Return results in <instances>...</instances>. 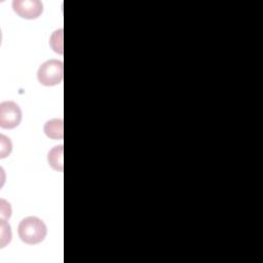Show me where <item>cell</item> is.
<instances>
[{
    "mask_svg": "<svg viewBox=\"0 0 263 263\" xmlns=\"http://www.w3.org/2000/svg\"><path fill=\"white\" fill-rule=\"evenodd\" d=\"M63 62L60 60H48L38 69V81L45 86L57 85L63 80Z\"/></svg>",
    "mask_w": 263,
    "mask_h": 263,
    "instance_id": "obj_2",
    "label": "cell"
},
{
    "mask_svg": "<svg viewBox=\"0 0 263 263\" xmlns=\"http://www.w3.org/2000/svg\"><path fill=\"white\" fill-rule=\"evenodd\" d=\"M49 165L59 172L63 171V145H59L53 147L47 157Z\"/></svg>",
    "mask_w": 263,
    "mask_h": 263,
    "instance_id": "obj_6",
    "label": "cell"
},
{
    "mask_svg": "<svg viewBox=\"0 0 263 263\" xmlns=\"http://www.w3.org/2000/svg\"><path fill=\"white\" fill-rule=\"evenodd\" d=\"M44 133L45 135L54 140L63 139V120L62 119H50L44 124Z\"/></svg>",
    "mask_w": 263,
    "mask_h": 263,
    "instance_id": "obj_5",
    "label": "cell"
},
{
    "mask_svg": "<svg viewBox=\"0 0 263 263\" xmlns=\"http://www.w3.org/2000/svg\"><path fill=\"white\" fill-rule=\"evenodd\" d=\"M22 120V111L18 105L12 101L0 104V126L2 128H14Z\"/></svg>",
    "mask_w": 263,
    "mask_h": 263,
    "instance_id": "obj_3",
    "label": "cell"
},
{
    "mask_svg": "<svg viewBox=\"0 0 263 263\" xmlns=\"http://www.w3.org/2000/svg\"><path fill=\"white\" fill-rule=\"evenodd\" d=\"M0 139H1V149H0V157L1 158H4L6 157L7 155H9V153L11 152L12 150V145H11V142H10V139L5 137L4 135H1L0 136Z\"/></svg>",
    "mask_w": 263,
    "mask_h": 263,
    "instance_id": "obj_7",
    "label": "cell"
},
{
    "mask_svg": "<svg viewBox=\"0 0 263 263\" xmlns=\"http://www.w3.org/2000/svg\"><path fill=\"white\" fill-rule=\"evenodd\" d=\"M17 233L24 242L28 245H36L45 238L47 228L41 219L30 216L20 222Z\"/></svg>",
    "mask_w": 263,
    "mask_h": 263,
    "instance_id": "obj_1",
    "label": "cell"
},
{
    "mask_svg": "<svg viewBox=\"0 0 263 263\" xmlns=\"http://www.w3.org/2000/svg\"><path fill=\"white\" fill-rule=\"evenodd\" d=\"M14 12L23 18H37L43 11V5L38 0H14L12 2Z\"/></svg>",
    "mask_w": 263,
    "mask_h": 263,
    "instance_id": "obj_4",
    "label": "cell"
}]
</instances>
